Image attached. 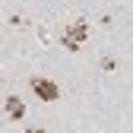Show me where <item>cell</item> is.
<instances>
[{"label": "cell", "mask_w": 133, "mask_h": 133, "mask_svg": "<svg viewBox=\"0 0 133 133\" xmlns=\"http://www.w3.org/2000/svg\"><path fill=\"white\" fill-rule=\"evenodd\" d=\"M32 89H35L38 98H44V102H54V98H57V86L48 82V79H32Z\"/></svg>", "instance_id": "cell-1"}, {"label": "cell", "mask_w": 133, "mask_h": 133, "mask_svg": "<svg viewBox=\"0 0 133 133\" xmlns=\"http://www.w3.org/2000/svg\"><path fill=\"white\" fill-rule=\"evenodd\" d=\"M82 38H86V22H76V25H73V29L63 35L66 48H79V44H82Z\"/></svg>", "instance_id": "cell-2"}, {"label": "cell", "mask_w": 133, "mask_h": 133, "mask_svg": "<svg viewBox=\"0 0 133 133\" xmlns=\"http://www.w3.org/2000/svg\"><path fill=\"white\" fill-rule=\"evenodd\" d=\"M6 111L13 114V117H22V105L16 102V98H10V102H6Z\"/></svg>", "instance_id": "cell-3"}]
</instances>
